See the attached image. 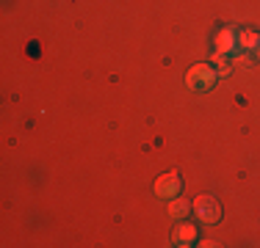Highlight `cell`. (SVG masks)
I'll list each match as a JSON object with an SVG mask.
<instances>
[{
  "label": "cell",
  "instance_id": "cell-1",
  "mask_svg": "<svg viewBox=\"0 0 260 248\" xmlns=\"http://www.w3.org/2000/svg\"><path fill=\"white\" fill-rule=\"evenodd\" d=\"M194 215H197V221H202V223H216L221 218V207L213 196H200L194 201Z\"/></svg>",
  "mask_w": 260,
  "mask_h": 248
},
{
  "label": "cell",
  "instance_id": "cell-2",
  "mask_svg": "<svg viewBox=\"0 0 260 248\" xmlns=\"http://www.w3.org/2000/svg\"><path fill=\"white\" fill-rule=\"evenodd\" d=\"M185 83H188L191 89H197V91H208L210 86L216 83V69H210V66H205V64H197L194 69L185 74Z\"/></svg>",
  "mask_w": 260,
  "mask_h": 248
},
{
  "label": "cell",
  "instance_id": "cell-3",
  "mask_svg": "<svg viewBox=\"0 0 260 248\" xmlns=\"http://www.w3.org/2000/svg\"><path fill=\"white\" fill-rule=\"evenodd\" d=\"M177 193H180V179H177V174H164V177L155 179V196L177 198Z\"/></svg>",
  "mask_w": 260,
  "mask_h": 248
},
{
  "label": "cell",
  "instance_id": "cell-4",
  "mask_svg": "<svg viewBox=\"0 0 260 248\" xmlns=\"http://www.w3.org/2000/svg\"><path fill=\"white\" fill-rule=\"evenodd\" d=\"M233 50H238V33H235L233 28L219 30V36H216V53L227 55V53H233Z\"/></svg>",
  "mask_w": 260,
  "mask_h": 248
},
{
  "label": "cell",
  "instance_id": "cell-5",
  "mask_svg": "<svg viewBox=\"0 0 260 248\" xmlns=\"http://www.w3.org/2000/svg\"><path fill=\"white\" fill-rule=\"evenodd\" d=\"M172 240H175L177 245H188V243H194V240H197V229L191 226V223H180V226L175 229V237H172Z\"/></svg>",
  "mask_w": 260,
  "mask_h": 248
},
{
  "label": "cell",
  "instance_id": "cell-6",
  "mask_svg": "<svg viewBox=\"0 0 260 248\" xmlns=\"http://www.w3.org/2000/svg\"><path fill=\"white\" fill-rule=\"evenodd\" d=\"M191 213V204L185 201V198H172V204H169V215L172 218H185V215Z\"/></svg>",
  "mask_w": 260,
  "mask_h": 248
},
{
  "label": "cell",
  "instance_id": "cell-7",
  "mask_svg": "<svg viewBox=\"0 0 260 248\" xmlns=\"http://www.w3.org/2000/svg\"><path fill=\"white\" fill-rule=\"evenodd\" d=\"M257 45H260V33H255V30H241L238 33V47L255 50Z\"/></svg>",
  "mask_w": 260,
  "mask_h": 248
},
{
  "label": "cell",
  "instance_id": "cell-8",
  "mask_svg": "<svg viewBox=\"0 0 260 248\" xmlns=\"http://www.w3.org/2000/svg\"><path fill=\"white\" fill-rule=\"evenodd\" d=\"M249 64H252L249 55H235V66H241V69H249Z\"/></svg>",
  "mask_w": 260,
  "mask_h": 248
},
{
  "label": "cell",
  "instance_id": "cell-9",
  "mask_svg": "<svg viewBox=\"0 0 260 248\" xmlns=\"http://www.w3.org/2000/svg\"><path fill=\"white\" fill-rule=\"evenodd\" d=\"M216 66H219V74H230V64H224L219 53H216Z\"/></svg>",
  "mask_w": 260,
  "mask_h": 248
}]
</instances>
